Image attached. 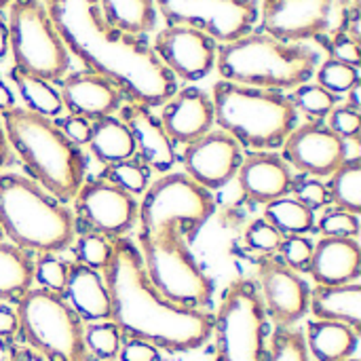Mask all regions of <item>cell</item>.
Masks as SVG:
<instances>
[{
	"mask_svg": "<svg viewBox=\"0 0 361 361\" xmlns=\"http://www.w3.org/2000/svg\"><path fill=\"white\" fill-rule=\"evenodd\" d=\"M70 55L89 72L110 80L123 97L148 108L163 106L178 82L154 55L144 36H131L110 25L99 0H42Z\"/></svg>",
	"mask_w": 361,
	"mask_h": 361,
	"instance_id": "cell-1",
	"label": "cell"
},
{
	"mask_svg": "<svg viewBox=\"0 0 361 361\" xmlns=\"http://www.w3.org/2000/svg\"><path fill=\"white\" fill-rule=\"evenodd\" d=\"M104 283L110 296V322L129 338L169 353H186L205 345L214 332V317L207 311L173 305L150 283L140 250L127 237L112 239Z\"/></svg>",
	"mask_w": 361,
	"mask_h": 361,
	"instance_id": "cell-2",
	"label": "cell"
},
{
	"mask_svg": "<svg viewBox=\"0 0 361 361\" xmlns=\"http://www.w3.org/2000/svg\"><path fill=\"white\" fill-rule=\"evenodd\" d=\"M8 146L32 180L61 203L74 201L85 182L87 159L80 146L72 144L57 123L25 108H11L0 116Z\"/></svg>",
	"mask_w": 361,
	"mask_h": 361,
	"instance_id": "cell-3",
	"label": "cell"
},
{
	"mask_svg": "<svg viewBox=\"0 0 361 361\" xmlns=\"http://www.w3.org/2000/svg\"><path fill=\"white\" fill-rule=\"evenodd\" d=\"M319 53L302 42H283L264 32H250L218 47L216 70L235 85L256 89H296L311 80Z\"/></svg>",
	"mask_w": 361,
	"mask_h": 361,
	"instance_id": "cell-4",
	"label": "cell"
},
{
	"mask_svg": "<svg viewBox=\"0 0 361 361\" xmlns=\"http://www.w3.org/2000/svg\"><path fill=\"white\" fill-rule=\"evenodd\" d=\"M0 228L25 252L57 254L74 243L76 218L34 180L0 173Z\"/></svg>",
	"mask_w": 361,
	"mask_h": 361,
	"instance_id": "cell-5",
	"label": "cell"
},
{
	"mask_svg": "<svg viewBox=\"0 0 361 361\" xmlns=\"http://www.w3.org/2000/svg\"><path fill=\"white\" fill-rule=\"evenodd\" d=\"M214 118L241 148L258 152L283 146L298 123V110L283 91L218 80L212 89Z\"/></svg>",
	"mask_w": 361,
	"mask_h": 361,
	"instance_id": "cell-6",
	"label": "cell"
},
{
	"mask_svg": "<svg viewBox=\"0 0 361 361\" xmlns=\"http://www.w3.org/2000/svg\"><path fill=\"white\" fill-rule=\"evenodd\" d=\"M137 239L146 275L167 300L199 311H205L212 305L214 283L176 226L137 233Z\"/></svg>",
	"mask_w": 361,
	"mask_h": 361,
	"instance_id": "cell-7",
	"label": "cell"
},
{
	"mask_svg": "<svg viewBox=\"0 0 361 361\" xmlns=\"http://www.w3.org/2000/svg\"><path fill=\"white\" fill-rule=\"evenodd\" d=\"M19 334L44 361H95L85 345L78 313L61 294L44 288L27 290L17 300Z\"/></svg>",
	"mask_w": 361,
	"mask_h": 361,
	"instance_id": "cell-8",
	"label": "cell"
},
{
	"mask_svg": "<svg viewBox=\"0 0 361 361\" xmlns=\"http://www.w3.org/2000/svg\"><path fill=\"white\" fill-rule=\"evenodd\" d=\"M6 25L15 68L49 82H59L68 74L70 53L42 0H11Z\"/></svg>",
	"mask_w": 361,
	"mask_h": 361,
	"instance_id": "cell-9",
	"label": "cell"
},
{
	"mask_svg": "<svg viewBox=\"0 0 361 361\" xmlns=\"http://www.w3.org/2000/svg\"><path fill=\"white\" fill-rule=\"evenodd\" d=\"M214 212L216 199L212 190L186 173H165L146 188L142 203H137L140 233L176 226L186 241H192Z\"/></svg>",
	"mask_w": 361,
	"mask_h": 361,
	"instance_id": "cell-10",
	"label": "cell"
},
{
	"mask_svg": "<svg viewBox=\"0 0 361 361\" xmlns=\"http://www.w3.org/2000/svg\"><path fill=\"white\" fill-rule=\"evenodd\" d=\"M214 361H264L267 313L254 281L237 279L224 292L214 317Z\"/></svg>",
	"mask_w": 361,
	"mask_h": 361,
	"instance_id": "cell-11",
	"label": "cell"
},
{
	"mask_svg": "<svg viewBox=\"0 0 361 361\" xmlns=\"http://www.w3.org/2000/svg\"><path fill=\"white\" fill-rule=\"evenodd\" d=\"M167 25L205 32L216 42H233L258 21V0H154Z\"/></svg>",
	"mask_w": 361,
	"mask_h": 361,
	"instance_id": "cell-12",
	"label": "cell"
},
{
	"mask_svg": "<svg viewBox=\"0 0 361 361\" xmlns=\"http://www.w3.org/2000/svg\"><path fill=\"white\" fill-rule=\"evenodd\" d=\"M74 207L85 228L106 239L125 237L137 222L135 197L102 178L82 182L74 197Z\"/></svg>",
	"mask_w": 361,
	"mask_h": 361,
	"instance_id": "cell-13",
	"label": "cell"
},
{
	"mask_svg": "<svg viewBox=\"0 0 361 361\" xmlns=\"http://www.w3.org/2000/svg\"><path fill=\"white\" fill-rule=\"evenodd\" d=\"M152 51L173 78L195 82L216 68L218 42L195 27L165 25L154 34Z\"/></svg>",
	"mask_w": 361,
	"mask_h": 361,
	"instance_id": "cell-14",
	"label": "cell"
},
{
	"mask_svg": "<svg viewBox=\"0 0 361 361\" xmlns=\"http://www.w3.org/2000/svg\"><path fill=\"white\" fill-rule=\"evenodd\" d=\"M347 159V142L322 121L294 127L283 142V161L311 178L332 176Z\"/></svg>",
	"mask_w": 361,
	"mask_h": 361,
	"instance_id": "cell-15",
	"label": "cell"
},
{
	"mask_svg": "<svg viewBox=\"0 0 361 361\" xmlns=\"http://www.w3.org/2000/svg\"><path fill=\"white\" fill-rule=\"evenodd\" d=\"M332 6L334 0H262L258 15L264 34L305 44L328 30Z\"/></svg>",
	"mask_w": 361,
	"mask_h": 361,
	"instance_id": "cell-16",
	"label": "cell"
},
{
	"mask_svg": "<svg viewBox=\"0 0 361 361\" xmlns=\"http://www.w3.org/2000/svg\"><path fill=\"white\" fill-rule=\"evenodd\" d=\"M258 277L262 290V307L277 328H292L309 313V286L307 281L273 256L258 260Z\"/></svg>",
	"mask_w": 361,
	"mask_h": 361,
	"instance_id": "cell-17",
	"label": "cell"
},
{
	"mask_svg": "<svg viewBox=\"0 0 361 361\" xmlns=\"http://www.w3.org/2000/svg\"><path fill=\"white\" fill-rule=\"evenodd\" d=\"M243 161L241 146L222 129H212L184 148L182 163L186 176L207 190L226 186Z\"/></svg>",
	"mask_w": 361,
	"mask_h": 361,
	"instance_id": "cell-18",
	"label": "cell"
},
{
	"mask_svg": "<svg viewBox=\"0 0 361 361\" xmlns=\"http://www.w3.org/2000/svg\"><path fill=\"white\" fill-rule=\"evenodd\" d=\"M214 118V102L212 95L199 87L178 89L161 110V125L171 140V144H184L199 140L207 131H212Z\"/></svg>",
	"mask_w": 361,
	"mask_h": 361,
	"instance_id": "cell-19",
	"label": "cell"
},
{
	"mask_svg": "<svg viewBox=\"0 0 361 361\" xmlns=\"http://www.w3.org/2000/svg\"><path fill=\"white\" fill-rule=\"evenodd\" d=\"M59 82L63 108H68L70 114L82 116L87 121L114 116L125 102L123 93L110 80L89 70L66 74Z\"/></svg>",
	"mask_w": 361,
	"mask_h": 361,
	"instance_id": "cell-20",
	"label": "cell"
},
{
	"mask_svg": "<svg viewBox=\"0 0 361 361\" xmlns=\"http://www.w3.org/2000/svg\"><path fill=\"white\" fill-rule=\"evenodd\" d=\"M118 114L133 137L137 159L148 169L167 173L176 165V148L152 108L129 102L118 108Z\"/></svg>",
	"mask_w": 361,
	"mask_h": 361,
	"instance_id": "cell-21",
	"label": "cell"
},
{
	"mask_svg": "<svg viewBox=\"0 0 361 361\" xmlns=\"http://www.w3.org/2000/svg\"><path fill=\"white\" fill-rule=\"evenodd\" d=\"M237 188L243 199L252 203H264L277 201L281 197H288L292 192V171L290 165L283 161V157L275 152H252L247 154L239 169H237Z\"/></svg>",
	"mask_w": 361,
	"mask_h": 361,
	"instance_id": "cell-22",
	"label": "cell"
},
{
	"mask_svg": "<svg viewBox=\"0 0 361 361\" xmlns=\"http://www.w3.org/2000/svg\"><path fill=\"white\" fill-rule=\"evenodd\" d=\"M309 273L317 286L355 283L361 273V250L357 239L324 237L313 247Z\"/></svg>",
	"mask_w": 361,
	"mask_h": 361,
	"instance_id": "cell-23",
	"label": "cell"
},
{
	"mask_svg": "<svg viewBox=\"0 0 361 361\" xmlns=\"http://www.w3.org/2000/svg\"><path fill=\"white\" fill-rule=\"evenodd\" d=\"M66 302L89 322L110 319V296L99 271H93L82 264H70L63 294Z\"/></svg>",
	"mask_w": 361,
	"mask_h": 361,
	"instance_id": "cell-24",
	"label": "cell"
},
{
	"mask_svg": "<svg viewBox=\"0 0 361 361\" xmlns=\"http://www.w3.org/2000/svg\"><path fill=\"white\" fill-rule=\"evenodd\" d=\"M309 309L319 322H336L353 328L357 334L361 330V286H317L309 294Z\"/></svg>",
	"mask_w": 361,
	"mask_h": 361,
	"instance_id": "cell-25",
	"label": "cell"
},
{
	"mask_svg": "<svg viewBox=\"0 0 361 361\" xmlns=\"http://www.w3.org/2000/svg\"><path fill=\"white\" fill-rule=\"evenodd\" d=\"M357 332L336 322H311L307 326V349L317 361H345L357 349Z\"/></svg>",
	"mask_w": 361,
	"mask_h": 361,
	"instance_id": "cell-26",
	"label": "cell"
},
{
	"mask_svg": "<svg viewBox=\"0 0 361 361\" xmlns=\"http://www.w3.org/2000/svg\"><path fill=\"white\" fill-rule=\"evenodd\" d=\"M87 144L91 148V154L104 165H112L135 157L133 137L127 125L116 116H104L93 121Z\"/></svg>",
	"mask_w": 361,
	"mask_h": 361,
	"instance_id": "cell-27",
	"label": "cell"
},
{
	"mask_svg": "<svg viewBox=\"0 0 361 361\" xmlns=\"http://www.w3.org/2000/svg\"><path fill=\"white\" fill-rule=\"evenodd\" d=\"M104 19L131 36H146L157 30L154 0H99Z\"/></svg>",
	"mask_w": 361,
	"mask_h": 361,
	"instance_id": "cell-28",
	"label": "cell"
},
{
	"mask_svg": "<svg viewBox=\"0 0 361 361\" xmlns=\"http://www.w3.org/2000/svg\"><path fill=\"white\" fill-rule=\"evenodd\" d=\"M34 281L32 256L13 245L0 241V300H19Z\"/></svg>",
	"mask_w": 361,
	"mask_h": 361,
	"instance_id": "cell-29",
	"label": "cell"
},
{
	"mask_svg": "<svg viewBox=\"0 0 361 361\" xmlns=\"http://www.w3.org/2000/svg\"><path fill=\"white\" fill-rule=\"evenodd\" d=\"M11 80L15 82V87L19 91V95L25 104V110L49 116V118L57 116L63 110L61 95L53 87V82H49L40 76H34L30 72H23L15 66L11 68Z\"/></svg>",
	"mask_w": 361,
	"mask_h": 361,
	"instance_id": "cell-30",
	"label": "cell"
},
{
	"mask_svg": "<svg viewBox=\"0 0 361 361\" xmlns=\"http://www.w3.org/2000/svg\"><path fill=\"white\" fill-rule=\"evenodd\" d=\"M264 220L283 235H309L315 231V212L290 197L271 201L267 205Z\"/></svg>",
	"mask_w": 361,
	"mask_h": 361,
	"instance_id": "cell-31",
	"label": "cell"
},
{
	"mask_svg": "<svg viewBox=\"0 0 361 361\" xmlns=\"http://www.w3.org/2000/svg\"><path fill=\"white\" fill-rule=\"evenodd\" d=\"M328 197L330 201L345 212L360 216L361 212V159H347L332 176H330Z\"/></svg>",
	"mask_w": 361,
	"mask_h": 361,
	"instance_id": "cell-32",
	"label": "cell"
},
{
	"mask_svg": "<svg viewBox=\"0 0 361 361\" xmlns=\"http://www.w3.org/2000/svg\"><path fill=\"white\" fill-rule=\"evenodd\" d=\"M148 171L150 169L142 161L127 159V161L106 165V169L102 171L99 178L112 182L114 186L127 190L129 195H142L148 188Z\"/></svg>",
	"mask_w": 361,
	"mask_h": 361,
	"instance_id": "cell-33",
	"label": "cell"
},
{
	"mask_svg": "<svg viewBox=\"0 0 361 361\" xmlns=\"http://www.w3.org/2000/svg\"><path fill=\"white\" fill-rule=\"evenodd\" d=\"M123 334L112 322H102V324H91L85 328V345L93 360L112 361L118 357L121 345H123Z\"/></svg>",
	"mask_w": 361,
	"mask_h": 361,
	"instance_id": "cell-34",
	"label": "cell"
},
{
	"mask_svg": "<svg viewBox=\"0 0 361 361\" xmlns=\"http://www.w3.org/2000/svg\"><path fill=\"white\" fill-rule=\"evenodd\" d=\"M290 97H292V104L296 110H302L305 114L313 116L315 121L328 116L338 106V95L330 93L322 85H311V82L296 87L294 95H290Z\"/></svg>",
	"mask_w": 361,
	"mask_h": 361,
	"instance_id": "cell-35",
	"label": "cell"
},
{
	"mask_svg": "<svg viewBox=\"0 0 361 361\" xmlns=\"http://www.w3.org/2000/svg\"><path fill=\"white\" fill-rule=\"evenodd\" d=\"M264 361H311L305 334L294 328H277Z\"/></svg>",
	"mask_w": 361,
	"mask_h": 361,
	"instance_id": "cell-36",
	"label": "cell"
},
{
	"mask_svg": "<svg viewBox=\"0 0 361 361\" xmlns=\"http://www.w3.org/2000/svg\"><path fill=\"white\" fill-rule=\"evenodd\" d=\"M315 74H317V85H322L334 95L349 93L360 82V70L355 66L336 59H326L322 66H317Z\"/></svg>",
	"mask_w": 361,
	"mask_h": 361,
	"instance_id": "cell-37",
	"label": "cell"
},
{
	"mask_svg": "<svg viewBox=\"0 0 361 361\" xmlns=\"http://www.w3.org/2000/svg\"><path fill=\"white\" fill-rule=\"evenodd\" d=\"M74 256L78 264L93 271H104L112 256V241L97 233H85L74 243Z\"/></svg>",
	"mask_w": 361,
	"mask_h": 361,
	"instance_id": "cell-38",
	"label": "cell"
},
{
	"mask_svg": "<svg viewBox=\"0 0 361 361\" xmlns=\"http://www.w3.org/2000/svg\"><path fill=\"white\" fill-rule=\"evenodd\" d=\"M286 235L279 233L271 222H267L264 218H258L254 220L245 233H243V243L247 250H254V252H260L262 256H273L279 252L281 243H283Z\"/></svg>",
	"mask_w": 361,
	"mask_h": 361,
	"instance_id": "cell-39",
	"label": "cell"
},
{
	"mask_svg": "<svg viewBox=\"0 0 361 361\" xmlns=\"http://www.w3.org/2000/svg\"><path fill=\"white\" fill-rule=\"evenodd\" d=\"M68 269L70 264H66L55 254H40L38 262L34 264V279L40 283V288L55 294H63Z\"/></svg>",
	"mask_w": 361,
	"mask_h": 361,
	"instance_id": "cell-40",
	"label": "cell"
},
{
	"mask_svg": "<svg viewBox=\"0 0 361 361\" xmlns=\"http://www.w3.org/2000/svg\"><path fill=\"white\" fill-rule=\"evenodd\" d=\"M319 233L324 237H349L357 239L360 235V216L345 209H330L319 220Z\"/></svg>",
	"mask_w": 361,
	"mask_h": 361,
	"instance_id": "cell-41",
	"label": "cell"
},
{
	"mask_svg": "<svg viewBox=\"0 0 361 361\" xmlns=\"http://www.w3.org/2000/svg\"><path fill=\"white\" fill-rule=\"evenodd\" d=\"M313 247L315 243L305 237V235H290L283 239L279 252L283 258V264L290 267L292 271H309L311 258H313Z\"/></svg>",
	"mask_w": 361,
	"mask_h": 361,
	"instance_id": "cell-42",
	"label": "cell"
},
{
	"mask_svg": "<svg viewBox=\"0 0 361 361\" xmlns=\"http://www.w3.org/2000/svg\"><path fill=\"white\" fill-rule=\"evenodd\" d=\"M328 51H330V59L349 63L360 68L361 63V51H360V38H355L353 34L338 30L330 36V40L326 42Z\"/></svg>",
	"mask_w": 361,
	"mask_h": 361,
	"instance_id": "cell-43",
	"label": "cell"
},
{
	"mask_svg": "<svg viewBox=\"0 0 361 361\" xmlns=\"http://www.w3.org/2000/svg\"><path fill=\"white\" fill-rule=\"evenodd\" d=\"M338 137L343 140H355L361 131V114L360 110L345 106H336L330 114H328V123H326Z\"/></svg>",
	"mask_w": 361,
	"mask_h": 361,
	"instance_id": "cell-44",
	"label": "cell"
},
{
	"mask_svg": "<svg viewBox=\"0 0 361 361\" xmlns=\"http://www.w3.org/2000/svg\"><path fill=\"white\" fill-rule=\"evenodd\" d=\"M292 190H294V199H298L302 205H307L309 209H322V207H326V203L330 201V197H328V188L319 182V180H315V178H305V180H300V182H294L292 184Z\"/></svg>",
	"mask_w": 361,
	"mask_h": 361,
	"instance_id": "cell-45",
	"label": "cell"
},
{
	"mask_svg": "<svg viewBox=\"0 0 361 361\" xmlns=\"http://www.w3.org/2000/svg\"><path fill=\"white\" fill-rule=\"evenodd\" d=\"M118 357L121 361H161V349L146 341L129 338L125 345H121Z\"/></svg>",
	"mask_w": 361,
	"mask_h": 361,
	"instance_id": "cell-46",
	"label": "cell"
},
{
	"mask_svg": "<svg viewBox=\"0 0 361 361\" xmlns=\"http://www.w3.org/2000/svg\"><path fill=\"white\" fill-rule=\"evenodd\" d=\"M57 127L61 129V133L76 146H82L89 142V135H91V121L82 118V116H76V114H68L66 118H61L57 123Z\"/></svg>",
	"mask_w": 361,
	"mask_h": 361,
	"instance_id": "cell-47",
	"label": "cell"
},
{
	"mask_svg": "<svg viewBox=\"0 0 361 361\" xmlns=\"http://www.w3.org/2000/svg\"><path fill=\"white\" fill-rule=\"evenodd\" d=\"M19 334V319L17 313L4 305H0V336L2 338H15Z\"/></svg>",
	"mask_w": 361,
	"mask_h": 361,
	"instance_id": "cell-48",
	"label": "cell"
},
{
	"mask_svg": "<svg viewBox=\"0 0 361 361\" xmlns=\"http://www.w3.org/2000/svg\"><path fill=\"white\" fill-rule=\"evenodd\" d=\"M11 108H15V95L8 89V85L2 80V76H0V112H6Z\"/></svg>",
	"mask_w": 361,
	"mask_h": 361,
	"instance_id": "cell-49",
	"label": "cell"
},
{
	"mask_svg": "<svg viewBox=\"0 0 361 361\" xmlns=\"http://www.w3.org/2000/svg\"><path fill=\"white\" fill-rule=\"evenodd\" d=\"M11 163V146L6 142V135H4V127H2V121H0V169L4 165Z\"/></svg>",
	"mask_w": 361,
	"mask_h": 361,
	"instance_id": "cell-50",
	"label": "cell"
},
{
	"mask_svg": "<svg viewBox=\"0 0 361 361\" xmlns=\"http://www.w3.org/2000/svg\"><path fill=\"white\" fill-rule=\"evenodd\" d=\"M17 357V349L8 338L0 336V361H15Z\"/></svg>",
	"mask_w": 361,
	"mask_h": 361,
	"instance_id": "cell-51",
	"label": "cell"
},
{
	"mask_svg": "<svg viewBox=\"0 0 361 361\" xmlns=\"http://www.w3.org/2000/svg\"><path fill=\"white\" fill-rule=\"evenodd\" d=\"M6 53H8V25L0 13V61L6 57Z\"/></svg>",
	"mask_w": 361,
	"mask_h": 361,
	"instance_id": "cell-52",
	"label": "cell"
},
{
	"mask_svg": "<svg viewBox=\"0 0 361 361\" xmlns=\"http://www.w3.org/2000/svg\"><path fill=\"white\" fill-rule=\"evenodd\" d=\"M15 361H44L42 355H38L34 349H21V351H17V357Z\"/></svg>",
	"mask_w": 361,
	"mask_h": 361,
	"instance_id": "cell-53",
	"label": "cell"
},
{
	"mask_svg": "<svg viewBox=\"0 0 361 361\" xmlns=\"http://www.w3.org/2000/svg\"><path fill=\"white\" fill-rule=\"evenodd\" d=\"M11 4V0H0V11L4 8V6H8Z\"/></svg>",
	"mask_w": 361,
	"mask_h": 361,
	"instance_id": "cell-54",
	"label": "cell"
},
{
	"mask_svg": "<svg viewBox=\"0 0 361 361\" xmlns=\"http://www.w3.org/2000/svg\"><path fill=\"white\" fill-rule=\"evenodd\" d=\"M2 235H4V233H2V228H0V241H2Z\"/></svg>",
	"mask_w": 361,
	"mask_h": 361,
	"instance_id": "cell-55",
	"label": "cell"
},
{
	"mask_svg": "<svg viewBox=\"0 0 361 361\" xmlns=\"http://www.w3.org/2000/svg\"><path fill=\"white\" fill-rule=\"evenodd\" d=\"M345 361H360V360H353V357H349V360H345Z\"/></svg>",
	"mask_w": 361,
	"mask_h": 361,
	"instance_id": "cell-56",
	"label": "cell"
}]
</instances>
